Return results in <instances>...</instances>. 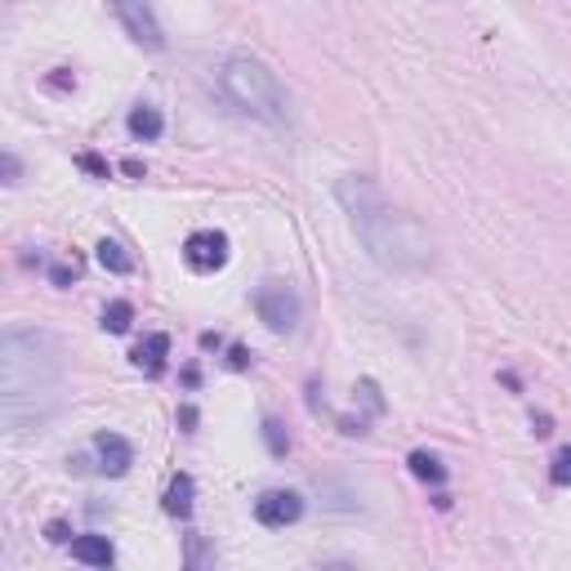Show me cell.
Here are the masks:
<instances>
[{"mask_svg": "<svg viewBox=\"0 0 571 571\" xmlns=\"http://www.w3.org/2000/svg\"><path fill=\"white\" fill-rule=\"evenodd\" d=\"M255 518L264 527H290L304 518V496L299 491H264L255 500Z\"/></svg>", "mask_w": 571, "mask_h": 571, "instance_id": "cell-7", "label": "cell"}, {"mask_svg": "<svg viewBox=\"0 0 571 571\" xmlns=\"http://www.w3.org/2000/svg\"><path fill=\"white\" fill-rule=\"evenodd\" d=\"M406 465H411V474H415L420 483H433V487H437V483H446V465L437 461V455H429V451H411V461H406Z\"/></svg>", "mask_w": 571, "mask_h": 571, "instance_id": "cell-14", "label": "cell"}, {"mask_svg": "<svg viewBox=\"0 0 571 571\" xmlns=\"http://www.w3.org/2000/svg\"><path fill=\"white\" fill-rule=\"evenodd\" d=\"M45 540H50V544H67V540H72V527H67V522H59V518H54V522H50V527H45Z\"/></svg>", "mask_w": 571, "mask_h": 571, "instance_id": "cell-19", "label": "cell"}, {"mask_svg": "<svg viewBox=\"0 0 571 571\" xmlns=\"http://www.w3.org/2000/svg\"><path fill=\"white\" fill-rule=\"evenodd\" d=\"M255 313H260V321L268 326V330H277V335H286V330H295L299 326V295L290 290V286H282V282H268V286H260V295H255Z\"/></svg>", "mask_w": 571, "mask_h": 571, "instance_id": "cell-4", "label": "cell"}, {"mask_svg": "<svg viewBox=\"0 0 571 571\" xmlns=\"http://www.w3.org/2000/svg\"><path fill=\"white\" fill-rule=\"evenodd\" d=\"M76 277H81V264H76V260H72V264H54V268H50V282H54V286H72Z\"/></svg>", "mask_w": 571, "mask_h": 571, "instance_id": "cell-18", "label": "cell"}, {"mask_svg": "<svg viewBox=\"0 0 571 571\" xmlns=\"http://www.w3.org/2000/svg\"><path fill=\"white\" fill-rule=\"evenodd\" d=\"M121 170H126L130 179H144V161H135V157H130V161H121Z\"/></svg>", "mask_w": 571, "mask_h": 571, "instance_id": "cell-23", "label": "cell"}, {"mask_svg": "<svg viewBox=\"0 0 571 571\" xmlns=\"http://www.w3.org/2000/svg\"><path fill=\"white\" fill-rule=\"evenodd\" d=\"M81 170H89V175L107 179V161H98V157H81Z\"/></svg>", "mask_w": 571, "mask_h": 571, "instance_id": "cell-21", "label": "cell"}, {"mask_svg": "<svg viewBox=\"0 0 571 571\" xmlns=\"http://www.w3.org/2000/svg\"><path fill=\"white\" fill-rule=\"evenodd\" d=\"M531 424H536V437H549L553 429H549V415H531Z\"/></svg>", "mask_w": 571, "mask_h": 571, "instance_id": "cell-24", "label": "cell"}, {"mask_svg": "<svg viewBox=\"0 0 571 571\" xmlns=\"http://www.w3.org/2000/svg\"><path fill=\"white\" fill-rule=\"evenodd\" d=\"M166 358H170V335H166V330L148 335L144 345L135 349V367L148 371V376H161V371H166Z\"/></svg>", "mask_w": 571, "mask_h": 571, "instance_id": "cell-10", "label": "cell"}, {"mask_svg": "<svg viewBox=\"0 0 571 571\" xmlns=\"http://www.w3.org/2000/svg\"><path fill=\"white\" fill-rule=\"evenodd\" d=\"M0 166H6V183H19V157L14 152H6V161H0Z\"/></svg>", "mask_w": 571, "mask_h": 571, "instance_id": "cell-22", "label": "cell"}, {"mask_svg": "<svg viewBox=\"0 0 571 571\" xmlns=\"http://www.w3.org/2000/svg\"><path fill=\"white\" fill-rule=\"evenodd\" d=\"M228 367H233V371H246L251 367V353L237 345V349H228Z\"/></svg>", "mask_w": 571, "mask_h": 571, "instance_id": "cell-20", "label": "cell"}, {"mask_svg": "<svg viewBox=\"0 0 571 571\" xmlns=\"http://www.w3.org/2000/svg\"><path fill=\"white\" fill-rule=\"evenodd\" d=\"M112 10H117L121 28L130 32L135 45H144V50H166V32H161V23H157V14H152L148 0H112Z\"/></svg>", "mask_w": 571, "mask_h": 571, "instance_id": "cell-5", "label": "cell"}, {"mask_svg": "<svg viewBox=\"0 0 571 571\" xmlns=\"http://www.w3.org/2000/svg\"><path fill=\"white\" fill-rule=\"evenodd\" d=\"M183 260L192 273H219L228 264V237L219 228H197V233L183 242Z\"/></svg>", "mask_w": 571, "mask_h": 571, "instance_id": "cell-6", "label": "cell"}, {"mask_svg": "<svg viewBox=\"0 0 571 571\" xmlns=\"http://www.w3.org/2000/svg\"><path fill=\"white\" fill-rule=\"evenodd\" d=\"M549 478H553V487H567V483H571V446H562V451L553 455Z\"/></svg>", "mask_w": 571, "mask_h": 571, "instance_id": "cell-17", "label": "cell"}, {"mask_svg": "<svg viewBox=\"0 0 571 571\" xmlns=\"http://www.w3.org/2000/svg\"><path fill=\"white\" fill-rule=\"evenodd\" d=\"M192 478L188 474H179L175 483H170V491H166V514H175V518H188L192 514Z\"/></svg>", "mask_w": 571, "mask_h": 571, "instance_id": "cell-13", "label": "cell"}, {"mask_svg": "<svg viewBox=\"0 0 571 571\" xmlns=\"http://www.w3.org/2000/svg\"><path fill=\"white\" fill-rule=\"evenodd\" d=\"M98 264H103L107 273H117V277H126V273L135 268V260L126 255V246H121V242H107V237L98 242Z\"/></svg>", "mask_w": 571, "mask_h": 571, "instance_id": "cell-15", "label": "cell"}, {"mask_svg": "<svg viewBox=\"0 0 571 571\" xmlns=\"http://www.w3.org/2000/svg\"><path fill=\"white\" fill-rule=\"evenodd\" d=\"M94 451H98V461H103L98 469L112 474V478H121V474L135 465V446H130L121 433H98V437H94Z\"/></svg>", "mask_w": 571, "mask_h": 571, "instance_id": "cell-8", "label": "cell"}, {"mask_svg": "<svg viewBox=\"0 0 571 571\" xmlns=\"http://www.w3.org/2000/svg\"><path fill=\"white\" fill-rule=\"evenodd\" d=\"M179 420H183V429L192 433V424H197V411H192V406H183V415H179Z\"/></svg>", "mask_w": 571, "mask_h": 571, "instance_id": "cell-25", "label": "cell"}, {"mask_svg": "<svg viewBox=\"0 0 571 571\" xmlns=\"http://www.w3.org/2000/svg\"><path fill=\"white\" fill-rule=\"evenodd\" d=\"M63 380V349L50 330L10 326L0 339V411L6 429L23 433L50 420Z\"/></svg>", "mask_w": 571, "mask_h": 571, "instance_id": "cell-1", "label": "cell"}, {"mask_svg": "<svg viewBox=\"0 0 571 571\" xmlns=\"http://www.w3.org/2000/svg\"><path fill=\"white\" fill-rule=\"evenodd\" d=\"M264 442H268L273 455H286V451H290V437H286V429H282L277 420H264Z\"/></svg>", "mask_w": 571, "mask_h": 571, "instance_id": "cell-16", "label": "cell"}, {"mask_svg": "<svg viewBox=\"0 0 571 571\" xmlns=\"http://www.w3.org/2000/svg\"><path fill=\"white\" fill-rule=\"evenodd\" d=\"M339 205L349 210L362 246L371 251V260L389 273H420L433 264V237L424 233V223L411 219L406 210H393L380 188L367 175H345L335 183Z\"/></svg>", "mask_w": 571, "mask_h": 571, "instance_id": "cell-2", "label": "cell"}, {"mask_svg": "<svg viewBox=\"0 0 571 571\" xmlns=\"http://www.w3.org/2000/svg\"><path fill=\"white\" fill-rule=\"evenodd\" d=\"M219 81V94L233 103L242 117H255V121H268V126H286L290 121V98L277 81V72L255 59V54H228L214 72Z\"/></svg>", "mask_w": 571, "mask_h": 571, "instance_id": "cell-3", "label": "cell"}, {"mask_svg": "<svg viewBox=\"0 0 571 571\" xmlns=\"http://www.w3.org/2000/svg\"><path fill=\"white\" fill-rule=\"evenodd\" d=\"M72 558L85 562V567H112V562H117V549H112L107 536H76L72 540Z\"/></svg>", "mask_w": 571, "mask_h": 571, "instance_id": "cell-9", "label": "cell"}, {"mask_svg": "<svg viewBox=\"0 0 571 571\" xmlns=\"http://www.w3.org/2000/svg\"><path fill=\"white\" fill-rule=\"evenodd\" d=\"M135 326V304L130 299H112L107 308H103V330L107 335H126Z\"/></svg>", "mask_w": 571, "mask_h": 571, "instance_id": "cell-12", "label": "cell"}, {"mask_svg": "<svg viewBox=\"0 0 571 571\" xmlns=\"http://www.w3.org/2000/svg\"><path fill=\"white\" fill-rule=\"evenodd\" d=\"M130 135L139 139V144H152V139H161L166 135V117H161V112L157 107H148V103H139L135 112H130Z\"/></svg>", "mask_w": 571, "mask_h": 571, "instance_id": "cell-11", "label": "cell"}]
</instances>
